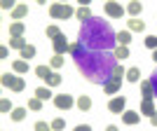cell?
Returning <instances> with one entry per match:
<instances>
[{
  "label": "cell",
  "mask_w": 157,
  "mask_h": 131,
  "mask_svg": "<svg viewBox=\"0 0 157 131\" xmlns=\"http://www.w3.org/2000/svg\"><path fill=\"white\" fill-rule=\"evenodd\" d=\"M33 56H35V47H33V45H28V47L21 49V59H24V61H31Z\"/></svg>",
  "instance_id": "cell-27"
},
{
  "label": "cell",
  "mask_w": 157,
  "mask_h": 131,
  "mask_svg": "<svg viewBox=\"0 0 157 131\" xmlns=\"http://www.w3.org/2000/svg\"><path fill=\"white\" fill-rule=\"evenodd\" d=\"M141 96H143V101H152L155 98V89H152L150 80H141Z\"/></svg>",
  "instance_id": "cell-7"
},
{
  "label": "cell",
  "mask_w": 157,
  "mask_h": 131,
  "mask_svg": "<svg viewBox=\"0 0 157 131\" xmlns=\"http://www.w3.org/2000/svg\"><path fill=\"white\" fill-rule=\"evenodd\" d=\"M61 82H63V80H61V75H59V73H52V77L47 80V87H59Z\"/></svg>",
  "instance_id": "cell-31"
},
{
  "label": "cell",
  "mask_w": 157,
  "mask_h": 131,
  "mask_svg": "<svg viewBox=\"0 0 157 131\" xmlns=\"http://www.w3.org/2000/svg\"><path fill=\"white\" fill-rule=\"evenodd\" d=\"M59 35H61V28L59 26H54V24H52V26H47V38H49V40L59 38Z\"/></svg>",
  "instance_id": "cell-30"
},
{
  "label": "cell",
  "mask_w": 157,
  "mask_h": 131,
  "mask_svg": "<svg viewBox=\"0 0 157 131\" xmlns=\"http://www.w3.org/2000/svg\"><path fill=\"white\" fill-rule=\"evenodd\" d=\"M42 108V101H40L38 96H33L31 101H28V110H40Z\"/></svg>",
  "instance_id": "cell-35"
},
{
  "label": "cell",
  "mask_w": 157,
  "mask_h": 131,
  "mask_svg": "<svg viewBox=\"0 0 157 131\" xmlns=\"http://www.w3.org/2000/svg\"><path fill=\"white\" fill-rule=\"evenodd\" d=\"M143 42H145V47H148V49H152V52L157 49V35H148Z\"/></svg>",
  "instance_id": "cell-32"
},
{
  "label": "cell",
  "mask_w": 157,
  "mask_h": 131,
  "mask_svg": "<svg viewBox=\"0 0 157 131\" xmlns=\"http://www.w3.org/2000/svg\"><path fill=\"white\" fill-rule=\"evenodd\" d=\"M35 131H52V124H47V122H35Z\"/></svg>",
  "instance_id": "cell-36"
},
{
  "label": "cell",
  "mask_w": 157,
  "mask_h": 131,
  "mask_svg": "<svg viewBox=\"0 0 157 131\" xmlns=\"http://www.w3.org/2000/svg\"><path fill=\"white\" fill-rule=\"evenodd\" d=\"M0 7H2V9H10V12H12L14 7H17V2H14V0H2V2H0Z\"/></svg>",
  "instance_id": "cell-37"
},
{
  "label": "cell",
  "mask_w": 157,
  "mask_h": 131,
  "mask_svg": "<svg viewBox=\"0 0 157 131\" xmlns=\"http://www.w3.org/2000/svg\"><path fill=\"white\" fill-rule=\"evenodd\" d=\"M103 12L108 14L110 19H122V14H124L127 9L120 5V2H115V0H108V2L103 5Z\"/></svg>",
  "instance_id": "cell-3"
},
{
  "label": "cell",
  "mask_w": 157,
  "mask_h": 131,
  "mask_svg": "<svg viewBox=\"0 0 157 131\" xmlns=\"http://www.w3.org/2000/svg\"><path fill=\"white\" fill-rule=\"evenodd\" d=\"M63 63H66V61H63V56H61V54H54L52 59H49V68H52V70H59Z\"/></svg>",
  "instance_id": "cell-24"
},
{
  "label": "cell",
  "mask_w": 157,
  "mask_h": 131,
  "mask_svg": "<svg viewBox=\"0 0 157 131\" xmlns=\"http://www.w3.org/2000/svg\"><path fill=\"white\" fill-rule=\"evenodd\" d=\"M127 82H138L141 80V68H136V66H131L129 70H127Z\"/></svg>",
  "instance_id": "cell-20"
},
{
  "label": "cell",
  "mask_w": 157,
  "mask_h": 131,
  "mask_svg": "<svg viewBox=\"0 0 157 131\" xmlns=\"http://www.w3.org/2000/svg\"><path fill=\"white\" fill-rule=\"evenodd\" d=\"M12 70L17 73V75H24V73H28V61H24V59H17L12 63Z\"/></svg>",
  "instance_id": "cell-14"
},
{
  "label": "cell",
  "mask_w": 157,
  "mask_h": 131,
  "mask_svg": "<svg viewBox=\"0 0 157 131\" xmlns=\"http://www.w3.org/2000/svg\"><path fill=\"white\" fill-rule=\"evenodd\" d=\"M115 42L117 45H122V47H127L131 42V31H120L117 35H115Z\"/></svg>",
  "instance_id": "cell-13"
},
{
  "label": "cell",
  "mask_w": 157,
  "mask_h": 131,
  "mask_svg": "<svg viewBox=\"0 0 157 131\" xmlns=\"http://www.w3.org/2000/svg\"><path fill=\"white\" fill-rule=\"evenodd\" d=\"M150 124H152V126H157V112H155V115L150 117Z\"/></svg>",
  "instance_id": "cell-41"
},
{
  "label": "cell",
  "mask_w": 157,
  "mask_h": 131,
  "mask_svg": "<svg viewBox=\"0 0 157 131\" xmlns=\"http://www.w3.org/2000/svg\"><path fill=\"white\" fill-rule=\"evenodd\" d=\"M108 110L115 112V115H122V112L127 110V98L124 96H113L110 101H108Z\"/></svg>",
  "instance_id": "cell-4"
},
{
  "label": "cell",
  "mask_w": 157,
  "mask_h": 131,
  "mask_svg": "<svg viewBox=\"0 0 157 131\" xmlns=\"http://www.w3.org/2000/svg\"><path fill=\"white\" fill-rule=\"evenodd\" d=\"M49 14H52V19L66 21V19H71L73 14H75V9H73L68 2H52V5H49Z\"/></svg>",
  "instance_id": "cell-2"
},
{
  "label": "cell",
  "mask_w": 157,
  "mask_h": 131,
  "mask_svg": "<svg viewBox=\"0 0 157 131\" xmlns=\"http://www.w3.org/2000/svg\"><path fill=\"white\" fill-rule=\"evenodd\" d=\"M49 124H52V131H63V129H66V122H63V117H56V119H52Z\"/></svg>",
  "instance_id": "cell-29"
},
{
  "label": "cell",
  "mask_w": 157,
  "mask_h": 131,
  "mask_svg": "<svg viewBox=\"0 0 157 131\" xmlns=\"http://www.w3.org/2000/svg\"><path fill=\"white\" fill-rule=\"evenodd\" d=\"M52 73H54V70L49 68V66H38V68H35V75H38L40 80H45V82L52 77Z\"/></svg>",
  "instance_id": "cell-15"
},
{
  "label": "cell",
  "mask_w": 157,
  "mask_h": 131,
  "mask_svg": "<svg viewBox=\"0 0 157 131\" xmlns=\"http://www.w3.org/2000/svg\"><path fill=\"white\" fill-rule=\"evenodd\" d=\"M10 110H14L12 103H10V98H2V101H0V112H2V115H7Z\"/></svg>",
  "instance_id": "cell-33"
},
{
  "label": "cell",
  "mask_w": 157,
  "mask_h": 131,
  "mask_svg": "<svg viewBox=\"0 0 157 131\" xmlns=\"http://www.w3.org/2000/svg\"><path fill=\"white\" fill-rule=\"evenodd\" d=\"M26 89V80L24 77H17V82L12 84V92H24Z\"/></svg>",
  "instance_id": "cell-34"
},
{
  "label": "cell",
  "mask_w": 157,
  "mask_h": 131,
  "mask_svg": "<svg viewBox=\"0 0 157 131\" xmlns=\"http://www.w3.org/2000/svg\"><path fill=\"white\" fill-rule=\"evenodd\" d=\"M10 56V49L7 47H0V59H7Z\"/></svg>",
  "instance_id": "cell-39"
},
{
  "label": "cell",
  "mask_w": 157,
  "mask_h": 131,
  "mask_svg": "<svg viewBox=\"0 0 157 131\" xmlns=\"http://www.w3.org/2000/svg\"><path fill=\"white\" fill-rule=\"evenodd\" d=\"M110 77L117 80V82H122V77H127V70H124L120 63H115V68H113V73H110Z\"/></svg>",
  "instance_id": "cell-22"
},
{
  "label": "cell",
  "mask_w": 157,
  "mask_h": 131,
  "mask_svg": "<svg viewBox=\"0 0 157 131\" xmlns=\"http://www.w3.org/2000/svg\"><path fill=\"white\" fill-rule=\"evenodd\" d=\"M150 82H152V89H155V96H157V73H152Z\"/></svg>",
  "instance_id": "cell-40"
},
{
  "label": "cell",
  "mask_w": 157,
  "mask_h": 131,
  "mask_svg": "<svg viewBox=\"0 0 157 131\" xmlns=\"http://www.w3.org/2000/svg\"><path fill=\"white\" fill-rule=\"evenodd\" d=\"M17 77H19L17 73H2V80H0V82H2V87H7V89H12V84L17 82Z\"/></svg>",
  "instance_id": "cell-17"
},
{
  "label": "cell",
  "mask_w": 157,
  "mask_h": 131,
  "mask_svg": "<svg viewBox=\"0 0 157 131\" xmlns=\"http://www.w3.org/2000/svg\"><path fill=\"white\" fill-rule=\"evenodd\" d=\"M75 105H78L82 112H87L89 108H92V98L89 96H78V101H75Z\"/></svg>",
  "instance_id": "cell-21"
},
{
  "label": "cell",
  "mask_w": 157,
  "mask_h": 131,
  "mask_svg": "<svg viewBox=\"0 0 157 131\" xmlns=\"http://www.w3.org/2000/svg\"><path fill=\"white\" fill-rule=\"evenodd\" d=\"M24 33H26L24 21H12V24H10V35H12V38H24Z\"/></svg>",
  "instance_id": "cell-9"
},
{
  "label": "cell",
  "mask_w": 157,
  "mask_h": 131,
  "mask_svg": "<svg viewBox=\"0 0 157 131\" xmlns=\"http://www.w3.org/2000/svg\"><path fill=\"white\" fill-rule=\"evenodd\" d=\"M10 117H12L14 122H21V119L26 117V108H14V110H12V115H10Z\"/></svg>",
  "instance_id": "cell-28"
},
{
  "label": "cell",
  "mask_w": 157,
  "mask_h": 131,
  "mask_svg": "<svg viewBox=\"0 0 157 131\" xmlns=\"http://www.w3.org/2000/svg\"><path fill=\"white\" fill-rule=\"evenodd\" d=\"M73 131H92V126H89V124H80V126H75Z\"/></svg>",
  "instance_id": "cell-38"
},
{
  "label": "cell",
  "mask_w": 157,
  "mask_h": 131,
  "mask_svg": "<svg viewBox=\"0 0 157 131\" xmlns=\"http://www.w3.org/2000/svg\"><path fill=\"white\" fill-rule=\"evenodd\" d=\"M10 47H12V49H24V47H28V42L24 38H10Z\"/></svg>",
  "instance_id": "cell-25"
},
{
  "label": "cell",
  "mask_w": 157,
  "mask_h": 131,
  "mask_svg": "<svg viewBox=\"0 0 157 131\" xmlns=\"http://www.w3.org/2000/svg\"><path fill=\"white\" fill-rule=\"evenodd\" d=\"M155 103L152 101H141V115H148V117H152L155 115Z\"/></svg>",
  "instance_id": "cell-16"
},
{
  "label": "cell",
  "mask_w": 157,
  "mask_h": 131,
  "mask_svg": "<svg viewBox=\"0 0 157 131\" xmlns=\"http://www.w3.org/2000/svg\"><path fill=\"white\" fill-rule=\"evenodd\" d=\"M52 49H54V54H61V56H63V54L71 49V42L66 40L63 33H61L59 38H54V40H52Z\"/></svg>",
  "instance_id": "cell-6"
},
{
  "label": "cell",
  "mask_w": 157,
  "mask_h": 131,
  "mask_svg": "<svg viewBox=\"0 0 157 131\" xmlns=\"http://www.w3.org/2000/svg\"><path fill=\"white\" fill-rule=\"evenodd\" d=\"M75 17H78L80 21H85V24H87V21L92 19V12H89V7H82V5H80L78 9H75Z\"/></svg>",
  "instance_id": "cell-19"
},
{
  "label": "cell",
  "mask_w": 157,
  "mask_h": 131,
  "mask_svg": "<svg viewBox=\"0 0 157 131\" xmlns=\"http://www.w3.org/2000/svg\"><path fill=\"white\" fill-rule=\"evenodd\" d=\"M54 105H56L59 110H71L73 105H75V98L68 96V94H56V96H54Z\"/></svg>",
  "instance_id": "cell-5"
},
{
  "label": "cell",
  "mask_w": 157,
  "mask_h": 131,
  "mask_svg": "<svg viewBox=\"0 0 157 131\" xmlns=\"http://www.w3.org/2000/svg\"><path fill=\"white\" fill-rule=\"evenodd\" d=\"M105 131H120V129H117L115 124H110V126H105Z\"/></svg>",
  "instance_id": "cell-42"
},
{
  "label": "cell",
  "mask_w": 157,
  "mask_h": 131,
  "mask_svg": "<svg viewBox=\"0 0 157 131\" xmlns=\"http://www.w3.org/2000/svg\"><path fill=\"white\" fill-rule=\"evenodd\" d=\"M127 9V14H131V19H136L138 14H141V9H143V2H138V0H131L129 5L124 7Z\"/></svg>",
  "instance_id": "cell-12"
},
{
  "label": "cell",
  "mask_w": 157,
  "mask_h": 131,
  "mask_svg": "<svg viewBox=\"0 0 157 131\" xmlns=\"http://www.w3.org/2000/svg\"><path fill=\"white\" fill-rule=\"evenodd\" d=\"M152 61H155V63H157V49H155V52H152Z\"/></svg>",
  "instance_id": "cell-43"
},
{
  "label": "cell",
  "mask_w": 157,
  "mask_h": 131,
  "mask_svg": "<svg viewBox=\"0 0 157 131\" xmlns=\"http://www.w3.org/2000/svg\"><path fill=\"white\" fill-rule=\"evenodd\" d=\"M80 42L85 47H96V49H103V47H110L113 42H115V35L110 33V28H108V24H103V21L98 19H89L82 26V31H80Z\"/></svg>",
  "instance_id": "cell-1"
},
{
  "label": "cell",
  "mask_w": 157,
  "mask_h": 131,
  "mask_svg": "<svg viewBox=\"0 0 157 131\" xmlns=\"http://www.w3.org/2000/svg\"><path fill=\"white\" fill-rule=\"evenodd\" d=\"M127 24H129V31H143V28H145V21H141L138 17H136V19H129Z\"/></svg>",
  "instance_id": "cell-26"
},
{
  "label": "cell",
  "mask_w": 157,
  "mask_h": 131,
  "mask_svg": "<svg viewBox=\"0 0 157 131\" xmlns=\"http://www.w3.org/2000/svg\"><path fill=\"white\" fill-rule=\"evenodd\" d=\"M35 96H38L40 101H47V98H54V94L49 92V87H38V89H35Z\"/></svg>",
  "instance_id": "cell-23"
},
{
  "label": "cell",
  "mask_w": 157,
  "mask_h": 131,
  "mask_svg": "<svg viewBox=\"0 0 157 131\" xmlns=\"http://www.w3.org/2000/svg\"><path fill=\"white\" fill-rule=\"evenodd\" d=\"M10 14H12V19H14V21H21V19H24V17H26V14H28V5H24V2H19V5L14 7V9H12V12H10Z\"/></svg>",
  "instance_id": "cell-11"
},
{
  "label": "cell",
  "mask_w": 157,
  "mask_h": 131,
  "mask_svg": "<svg viewBox=\"0 0 157 131\" xmlns=\"http://www.w3.org/2000/svg\"><path fill=\"white\" fill-rule=\"evenodd\" d=\"M113 56L117 61H124V59H129V47H122V45H117L115 47V52H113Z\"/></svg>",
  "instance_id": "cell-18"
},
{
  "label": "cell",
  "mask_w": 157,
  "mask_h": 131,
  "mask_svg": "<svg viewBox=\"0 0 157 131\" xmlns=\"http://www.w3.org/2000/svg\"><path fill=\"white\" fill-rule=\"evenodd\" d=\"M120 84H122V82H117V80H113V77H108V80H105V84H103V92L108 94V96H115V94L120 92Z\"/></svg>",
  "instance_id": "cell-10"
},
{
  "label": "cell",
  "mask_w": 157,
  "mask_h": 131,
  "mask_svg": "<svg viewBox=\"0 0 157 131\" xmlns=\"http://www.w3.org/2000/svg\"><path fill=\"white\" fill-rule=\"evenodd\" d=\"M122 122H124V124H129V126H134V124H138V122H141V115H138L136 110H124V112H122Z\"/></svg>",
  "instance_id": "cell-8"
}]
</instances>
